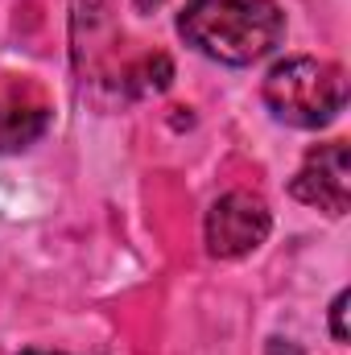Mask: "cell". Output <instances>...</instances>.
Returning <instances> with one entry per match:
<instances>
[{
    "label": "cell",
    "instance_id": "obj_1",
    "mask_svg": "<svg viewBox=\"0 0 351 355\" xmlns=\"http://www.w3.org/2000/svg\"><path fill=\"white\" fill-rule=\"evenodd\" d=\"M178 33L223 67H252L281 46L285 12L277 0H186Z\"/></svg>",
    "mask_w": 351,
    "mask_h": 355
},
{
    "label": "cell",
    "instance_id": "obj_7",
    "mask_svg": "<svg viewBox=\"0 0 351 355\" xmlns=\"http://www.w3.org/2000/svg\"><path fill=\"white\" fill-rule=\"evenodd\" d=\"M331 339L348 343V289H339L331 302Z\"/></svg>",
    "mask_w": 351,
    "mask_h": 355
},
{
    "label": "cell",
    "instance_id": "obj_4",
    "mask_svg": "<svg viewBox=\"0 0 351 355\" xmlns=\"http://www.w3.org/2000/svg\"><path fill=\"white\" fill-rule=\"evenodd\" d=\"M289 194L306 207H318L327 215H348L351 207V153L343 141L314 145L302 162V170L289 182Z\"/></svg>",
    "mask_w": 351,
    "mask_h": 355
},
{
    "label": "cell",
    "instance_id": "obj_8",
    "mask_svg": "<svg viewBox=\"0 0 351 355\" xmlns=\"http://www.w3.org/2000/svg\"><path fill=\"white\" fill-rule=\"evenodd\" d=\"M264 355H306L293 339H268V347H264Z\"/></svg>",
    "mask_w": 351,
    "mask_h": 355
},
{
    "label": "cell",
    "instance_id": "obj_2",
    "mask_svg": "<svg viewBox=\"0 0 351 355\" xmlns=\"http://www.w3.org/2000/svg\"><path fill=\"white\" fill-rule=\"evenodd\" d=\"M264 103L289 128H327L348 107V75L327 58H285L264 75Z\"/></svg>",
    "mask_w": 351,
    "mask_h": 355
},
{
    "label": "cell",
    "instance_id": "obj_10",
    "mask_svg": "<svg viewBox=\"0 0 351 355\" xmlns=\"http://www.w3.org/2000/svg\"><path fill=\"white\" fill-rule=\"evenodd\" d=\"M25 355H54V352H25Z\"/></svg>",
    "mask_w": 351,
    "mask_h": 355
},
{
    "label": "cell",
    "instance_id": "obj_9",
    "mask_svg": "<svg viewBox=\"0 0 351 355\" xmlns=\"http://www.w3.org/2000/svg\"><path fill=\"white\" fill-rule=\"evenodd\" d=\"M132 4H137V8H141V12H153V8H162V4H166V0H132Z\"/></svg>",
    "mask_w": 351,
    "mask_h": 355
},
{
    "label": "cell",
    "instance_id": "obj_6",
    "mask_svg": "<svg viewBox=\"0 0 351 355\" xmlns=\"http://www.w3.org/2000/svg\"><path fill=\"white\" fill-rule=\"evenodd\" d=\"M170 83H174V62L166 54H145V58H137L132 67L120 71V87L128 95H157Z\"/></svg>",
    "mask_w": 351,
    "mask_h": 355
},
{
    "label": "cell",
    "instance_id": "obj_5",
    "mask_svg": "<svg viewBox=\"0 0 351 355\" xmlns=\"http://www.w3.org/2000/svg\"><path fill=\"white\" fill-rule=\"evenodd\" d=\"M46 124H50V112H46L42 103H33V107H21V103L4 107V112H0V149H4V153L29 149V145L46 132Z\"/></svg>",
    "mask_w": 351,
    "mask_h": 355
},
{
    "label": "cell",
    "instance_id": "obj_3",
    "mask_svg": "<svg viewBox=\"0 0 351 355\" xmlns=\"http://www.w3.org/2000/svg\"><path fill=\"white\" fill-rule=\"evenodd\" d=\"M268 227H273V211L261 194L228 190L223 198L211 202L207 223H203V240H207L211 257L236 261V257H248L252 248H261L268 240Z\"/></svg>",
    "mask_w": 351,
    "mask_h": 355
}]
</instances>
